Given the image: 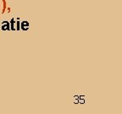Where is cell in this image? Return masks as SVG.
<instances>
[{
	"label": "cell",
	"mask_w": 122,
	"mask_h": 114,
	"mask_svg": "<svg viewBox=\"0 0 122 114\" xmlns=\"http://www.w3.org/2000/svg\"><path fill=\"white\" fill-rule=\"evenodd\" d=\"M0 26H1V24H0Z\"/></svg>",
	"instance_id": "obj_8"
},
{
	"label": "cell",
	"mask_w": 122,
	"mask_h": 114,
	"mask_svg": "<svg viewBox=\"0 0 122 114\" xmlns=\"http://www.w3.org/2000/svg\"><path fill=\"white\" fill-rule=\"evenodd\" d=\"M20 29L23 30H27L29 29V23L27 21H22L20 24Z\"/></svg>",
	"instance_id": "obj_2"
},
{
	"label": "cell",
	"mask_w": 122,
	"mask_h": 114,
	"mask_svg": "<svg viewBox=\"0 0 122 114\" xmlns=\"http://www.w3.org/2000/svg\"><path fill=\"white\" fill-rule=\"evenodd\" d=\"M7 11H8V13H10V8H7Z\"/></svg>",
	"instance_id": "obj_6"
},
{
	"label": "cell",
	"mask_w": 122,
	"mask_h": 114,
	"mask_svg": "<svg viewBox=\"0 0 122 114\" xmlns=\"http://www.w3.org/2000/svg\"><path fill=\"white\" fill-rule=\"evenodd\" d=\"M16 28H15V30H20V21H19V19H18V21H16Z\"/></svg>",
	"instance_id": "obj_5"
},
{
	"label": "cell",
	"mask_w": 122,
	"mask_h": 114,
	"mask_svg": "<svg viewBox=\"0 0 122 114\" xmlns=\"http://www.w3.org/2000/svg\"><path fill=\"white\" fill-rule=\"evenodd\" d=\"M0 8H1V4H0Z\"/></svg>",
	"instance_id": "obj_7"
},
{
	"label": "cell",
	"mask_w": 122,
	"mask_h": 114,
	"mask_svg": "<svg viewBox=\"0 0 122 114\" xmlns=\"http://www.w3.org/2000/svg\"><path fill=\"white\" fill-rule=\"evenodd\" d=\"M0 27L2 30H10V24L9 21H4Z\"/></svg>",
	"instance_id": "obj_1"
},
{
	"label": "cell",
	"mask_w": 122,
	"mask_h": 114,
	"mask_svg": "<svg viewBox=\"0 0 122 114\" xmlns=\"http://www.w3.org/2000/svg\"><path fill=\"white\" fill-rule=\"evenodd\" d=\"M15 19H14V18L13 19H11V21H10V30H15Z\"/></svg>",
	"instance_id": "obj_4"
},
{
	"label": "cell",
	"mask_w": 122,
	"mask_h": 114,
	"mask_svg": "<svg viewBox=\"0 0 122 114\" xmlns=\"http://www.w3.org/2000/svg\"><path fill=\"white\" fill-rule=\"evenodd\" d=\"M3 1V10H2V14H4L7 10V3H6V0H2Z\"/></svg>",
	"instance_id": "obj_3"
}]
</instances>
